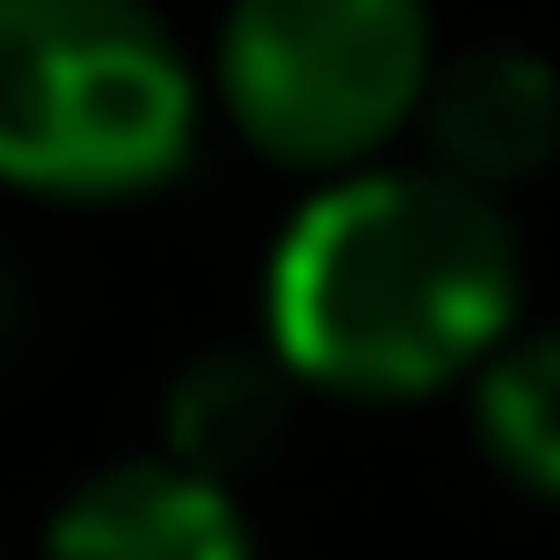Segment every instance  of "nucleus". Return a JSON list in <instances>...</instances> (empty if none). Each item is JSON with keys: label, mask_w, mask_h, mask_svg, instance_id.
I'll return each mask as SVG.
<instances>
[{"label": "nucleus", "mask_w": 560, "mask_h": 560, "mask_svg": "<svg viewBox=\"0 0 560 560\" xmlns=\"http://www.w3.org/2000/svg\"><path fill=\"white\" fill-rule=\"evenodd\" d=\"M522 335V236L443 167L325 177L266 256V345L305 394L433 404Z\"/></svg>", "instance_id": "f257e3e1"}, {"label": "nucleus", "mask_w": 560, "mask_h": 560, "mask_svg": "<svg viewBox=\"0 0 560 560\" xmlns=\"http://www.w3.org/2000/svg\"><path fill=\"white\" fill-rule=\"evenodd\" d=\"M197 158V69L148 0H0V187L118 207Z\"/></svg>", "instance_id": "f03ea898"}, {"label": "nucleus", "mask_w": 560, "mask_h": 560, "mask_svg": "<svg viewBox=\"0 0 560 560\" xmlns=\"http://www.w3.org/2000/svg\"><path fill=\"white\" fill-rule=\"evenodd\" d=\"M443 49L423 0H226L217 20V98L236 138L305 177L384 167V148L423 118Z\"/></svg>", "instance_id": "7ed1b4c3"}, {"label": "nucleus", "mask_w": 560, "mask_h": 560, "mask_svg": "<svg viewBox=\"0 0 560 560\" xmlns=\"http://www.w3.org/2000/svg\"><path fill=\"white\" fill-rule=\"evenodd\" d=\"M413 128H423V167L502 197L560 158V69L522 39H482L433 69Z\"/></svg>", "instance_id": "20e7f679"}, {"label": "nucleus", "mask_w": 560, "mask_h": 560, "mask_svg": "<svg viewBox=\"0 0 560 560\" xmlns=\"http://www.w3.org/2000/svg\"><path fill=\"white\" fill-rule=\"evenodd\" d=\"M39 560H256V532L226 482H197L167 453H128L49 512Z\"/></svg>", "instance_id": "39448f33"}, {"label": "nucleus", "mask_w": 560, "mask_h": 560, "mask_svg": "<svg viewBox=\"0 0 560 560\" xmlns=\"http://www.w3.org/2000/svg\"><path fill=\"white\" fill-rule=\"evenodd\" d=\"M295 374L276 364V345H207L177 384H167V463L197 482H246L285 453L295 433Z\"/></svg>", "instance_id": "423d86ee"}, {"label": "nucleus", "mask_w": 560, "mask_h": 560, "mask_svg": "<svg viewBox=\"0 0 560 560\" xmlns=\"http://www.w3.org/2000/svg\"><path fill=\"white\" fill-rule=\"evenodd\" d=\"M472 433H482V453L512 492L560 502V325L512 335L472 374Z\"/></svg>", "instance_id": "0eeeda50"}, {"label": "nucleus", "mask_w": 560, "mask_h": 560, "mask_svg": "<svg viewBox=\"0 0 560 560\" xmlns=\"http://www.w3.org/2000/svg\"><path fill=\"white\" fill-rule=\"evenodd\" d=\"M20 345H30V276L0 256V364H10Z\"/></svg>", "instance_id": "6e6552de"}]
</instances>
